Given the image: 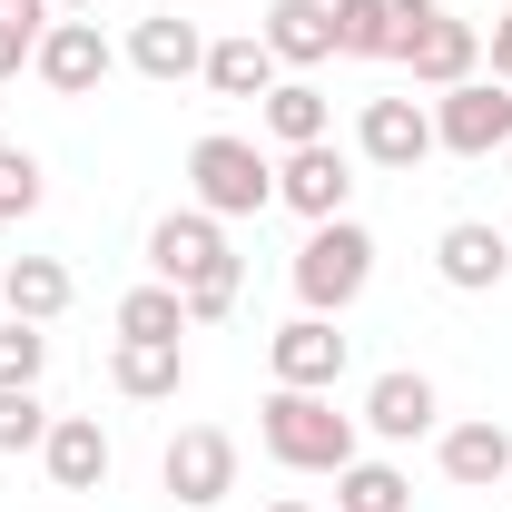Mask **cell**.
Wrapping results in <instances>:
<instances>
[{
	"instance_id": "34",
	"label": "cell",
	"mask_w": 512,
	"mask_h": 512,
	"mask_svg": "<svg viewBox=\"0 0 512 512\" xmlns=\"http://www.w3.org/2000/svg\"><path fill=\"white\" fill-rule=\"evenodd\" d=\"M503 178H512V148H503Z\"/></svg>"
},
{
	"instance_id": "24",
	"label": "cell",
	"mask_w": 512,
	"mask_h": 512,
	"mask_svg": "<svg viewBox=\"0 0 512 512\" xmlns=\"http://www.w3.org/2000/svg\"><path fill=\"white\" fill-rule=\"evenodd\" d=\"M335 60H394V0H335Z\"/></svg>"
},
{
	"instance_id": "30",
	"label": "cell",
	"mask_w": 512,
	"mask_h": 512,
	"mask_svg": "<svg viewBox=\"0 0 512 512\" xmlns=\"http://www.w3.org/2000/svg\"><path fill=\"white\" fill-rule=\"evenodd\" d=\"M483 60H493V79H503V89H512V0H503V20L483 30Z\"/></svg>"
},
{
	"instance_id": "23",
	"label": "cell",
	"mask_w": 512,
	"mask_h": 512,
	"mask_svg": "<svg viewBox=\"0 0 512 512\" xmlns=\"http://www.w3.org/2000/svg\"><path fill=\"white\" fill-rule=\"evenodd\" d=\"M335 512H414V483H404L394 463H365V453H355V463L335 473Z\"/></svg>"
},
{
	"instance_id": "19",
	"label": "cell",
	"mask_w": 512,
	"mask_h": 512,
	"mask_svg": "<svg viewBox=\"0 0 512 512\" xmlns=\"http://www.w3.org/2000/svg\"><path fill=\"white\" fill-rule=\"evenodd\" d=\"M217 99H266L276 89V50L256 40V30H227V40H207V69H197Z\"/></svg>"
},
{
	"instance_id": "11",
	"label": "cell",
	"mask_w": 512,
	"mask_h": 512,
	"mask_svg": "<svg viewBox=\"0 0 512 512\" xmlns=\"http://www.w3.org/2000/svg\"><path fill=\"white\" fill-rule=\"evenodd\" d=\"M30 69H40V89L89 99V89L119 69V50H109V30H99V20H50V30H40V50H30Z\"/></svg>"
},
{
	"instance_id": "29",
	"label": "cell",
	"mask_w": 512,
	"mask_h": 512,
	"mask_svg": "<svg viewBox=\"0 0 512 512\" xmlns=\"http://www.w3.org/2000/svg\"><path fill=\"white\" fill-rule=\"evenodd\" d=\"M50 20H60V10H50V0H0V30H30V40H40V30H50Z\"/></svg>"
},
{
	"instance_id": "8",
	"label": "cell",
	"mask_w": 512,
	"mask_h": 512,
	"mask_svg": "<svg viewBox=\"0 0 512 512\" xmlns=\"http://www.w3.org/2000/svg\"><path fill=\"white\" fill-rule=\"evenodd\" d=\"M266 375L296 384V394H335L345 384V335H335V316H286L266 335Z\"/></svg>"
},
{
	"instance_id": "7",
	"label": "cell",
	"mask_w": 512,
	"mask_h": 512,
	"mask_svg": "<svg viewBox=\"0 0 512 512\" xmlns=\"http://www.w3.org/2000/svg\"><path fill=\"white\" fill-rule=\"evenodd\" d=\"M355 424L375 444H424V434H444V394H434V375H414V365H384L365 384V414Z\"/></svg>"
},
{
	"instance_id": "4",
	"label": "cell",
	"mask_w": 512,
	"mask_h": 512,
	"mask_svg": "<svg viewBox=\"0 0 512 512\" xmlns=\"http://www.w3.org/2000/svg\"><path fill=\"white\" fill-rule=\"evenodd\" d=\"M434 148H444V158H503L512 148V89L503 79L434 89Z\"/></svg>"
},
{
	"instance_id": "16",
	"label": "cell",
	"mask_w": 512,
	"mask_h": 512,
	"mask_svg": "<svg viewBox=\"0 0 512 512\" xmlns=\"http://www.w3.org/2000/svg\"><path fill=\"white\" fill-rule=\"evenodd\" d=\"M40 463H50V483H60V493H99V483H109V463H119V444H109V424H99V414H60V424H50V444H40Z\"/></svg>"
},
{
	"instance_id": "14",
	"label": "cell",
	"mask_w": 512,
	"mask_h": 512,
	"mask_svg": "<svg viewBox=\"0 0 512 512\" xmlns=\"http://www.w3.org/2000/svg\"><path fill=\"white\" fill-rule=\"evenodd\" d=\"M434 463H444L453 493H503V483H512V434L493 424V414L444 424V434H434Z\"/></svg>"
},
{
	"instance_id": "2",
	"label": "cell",
	"mask_w": 512,
	"mask_h": 512,
	"mask_svg": "<svg viewBox=\"0 0 512 512\" xmlns=\"http://www.w3.org/2000/svg\"><path fill=\"white\" fill-rule=\"evenodd\" d=\"M188 188H197V207L227 227V217H266L276 207V158L256 148V138H237V128H207L188 148Z\"/></svg>"
},
{
	"instance_id": "12",
	"label": "cell",
	"mask_w": 512,
	"mask_h": 512,
	"mask_svg": "<svg viewBox=\"0 0 512 512\" xmlns=\"http://www.w3.org/2000/svg\"><path fill=\"white\" fill-rule=\"evenodd\" d=\"M217 256H237V247H227V227H217L207 207H168V217L148 227V276H158V286H197Z\"/></svg>"
},
{
	"instance_id": "3",
	"label": "cell",
	"mask_w": 512,
	"mask_h": 512,
	"mask_svg": "<svg viewBox=\"0 0 512 512\" xmlns=\"http://www.w3.org/2000/svg\"><path fill=\"white\" fill-rule=\"evenodd\" d=\"M296 306L306 316H345L365 286H375V237L355 227V217H325V227H306V247H296Z\"/></svg>"
},
{
	"instance_id": "22",
	"label": "cell",
	"mask_w": 512,
	"mask_h": 512,
	"mask_svg": "<svg viewBox=\"0 0 512 512\" xmlns=\"http://www.w3.org/2000/svg\"><path fill=\"white\" fill-rule=\"evenodd\" d=\"M119 335H128V345H178V335H188V296L158 286V276L128 286V296H119Z\"/></svg>"
},
{
	"instance_id": "5",
	"label": "cell",
	"mask_w": 512,
	"mask_h": 512,
	"mask_svg": "<svg viewBox=\"0 0 512 512\" xmlns=\"http://www.w3.org/2000/svg\"><path fill=\"white\" fill-rule=\"evenodd\" d=\"M158 483H168L188 512H217L227 493H237V434H217V424H178L168 453H158Z\"/></svg>"
},
{
	"instance_id": "6",
	"label": "cell",
	"mask_w": 512,
	"mask_h": 512,
	"mask_svg": "<svg viewBox=\"0 0 512 512\" xmlns=\"http://www.w3.org/2000/svg\"><path fill=\"white\" fill-rule=\"evenodd\" d=\"M276 207H296L306 227L345 217V207H355V158H345L335 138H316V148H286V158H276Z\"/></svg>"
},
{
	"instance_id": "26",
	"label": "cell",
	"mask_w": 512,
	"mask_h": 512,
	"mask_svg": "<svg viewBox=\"0 0 512 512\" xmlns=\"http://www.w3.org/2000/svg\"><path fill=\"white\" fill-rule=\"evenodd\" d=\"M188 296V325H217V316H237V296H247V256H217L197 286H178Z\"/></svg>"
},
{
	"instance_id": "28",
	"label": "cell",
	"mask_w": 512,
	"mask_h": 512,
	"mask_svg": "<svg viewBox=\"0 0 512 512\" xmlns=\"http://www.w3.org/2000/svg\"><path fill=\"white\" fill-rule=\"evenodd\" d=\"M40 197H50V168L30 148H0V217H40Z\"/></svg>"
},
{
	"instance_id": "18",
	"label": "cell",
	"mask_w": 512,
	"mask_h": 512,
	"mask_svg": "<svg viewBox=\"0 0 512 512\" xmlns=\"http://www.w3.org/2000/svg\"><path fill=\"white\" fill-rule=\"evenodd\" d=\"M69 296H79V286H69L60 256H10V266H0V316H20V325H60Z\"/></svg>"
},
{
	"instance_id": "31",
	"label": "cell",
	"mask_w": 512,
	"mask_h": 512,
	"mask_svg": "<svg viewBox=\"0 0 512 512\" xmlns=\"http://www.w3.org/2000/svg\"><path fill=\"white\" fill-rule=\"evenodd\" d=\"M30 50H40L30 30H0V79H20V69H30Z\"/></svg>"
},
{
	"instance_id": "10",
	"label": "cell",
	"mask_w": 512,
	"mask_h": 512,
	"mask_svg": "<svg viewBox=\"0 0 512 512\" xmlns=\"http://www.w3.org/2000/svg\"><path fill=\"white\" fill-rule=\"evenodd\" d=\"M394 60L414 69V89H463V79H483V20L434 10L424 30H404V50H394Z\"/></svg>"
},
{
	"instance_id": "33",
	"label": "cell",
	"mask_w": 512,
	"mask_h": 512,
	"mask_svg": "<svg viewBox=\"0 0 512 512\" xmlns=\"http://www.w3.org/2000/svg\"><path fill=\"white\" fill-rule=\"evenodd\" d=\"M266 512H316V503H296V493H286V503H266Z\"/></svg>"
},
{
	"instance_id": "21",
	"label": "cell",
	"mask_w": 512,
	"mask_h": 512,
	"mask_svg": "<svg viewBox=\"0 0 512 512\" xmlns=\"http://www.w3.org/2000/svg\"><path fill=\"white\" fill-rule=\"evenodd\" d=\"M256 119H266V138H276V148H316L325 128H335V109H325L316 79H276V89L256 99Z\"/></svg>"
},
{
	"instance_id": "25",
	"label": "cell",
	"mask_w": 512,
	"mask_h": 512,
	"mask_svg": "<svg viewBox=\"0 0 512 512\" xmlns=\"http://www.w3.org/2000/svg\"><path fill=\"white\" fill-rule=\"evenodd\" d=\"M50 424H60V414L40 404V384H10V394H0V453H40Z\"/></svg>"
},
{
	"instance_id": "13",
	"label": "cell",
	"mask_w": 512,
	"mask_h": 512,
	"mask_svg": "<svg viewBox=\"0 0 512 512\" xmlns=\"http://www.w3.org/2000/svg\"><path fill=\"white\" fill-rule=\"evenodd\" d=\"M434 276H444L453 296H493V286L512 276V237L483 227V217H453L444 237H434Z\"/></svg>"
},
{
	"instance_id": "20",
	"label": "cell",
	"mask_w": 512,
	"mask_h": 512,
	"mask_svg": "<svg viewBox=\"0 0 512 512\" xmlns=\"http://www.w3.org/2000/svg\"><path fill=\"white\" fill-rule=\"evenodd\" d=\"M109 384H119L128 404H168L178 384H188V345H109Z\"/></svg>"
},
{
	"instance_id": "27",
	"label": "cell",
	"mask_w": 512,
	"mask_h": 512,
	"mask_svg": "<svg viewBox=\"0 0 512 512\" xmlns=\"http://www.w3.org/2000/svg\"><path fill=\"white\" fill-rule=\"evenodd\" d=\"M40 365H50V325L0 316V394H10V384H40Z\"/></svg>"
},
{
	"instance_id": "1",
	"label": "cell",
	"mask_w": 512,
	"mask_h": 512,
	"mask_svg": "<svg viewBox=\"0 0 512 512\" xmlns=\"http://www.w3.org/2000/svg\"><path fill=\"white\" fill-rule=\"evenodd\" d=\"M355 414H335V394H296V384H276L266 404H256V444L276 453L286 473H345L355 463Z\"/></svg>"
},
{
	"instance_id": "17",
	"label": "cell",
	"mask_w": 512,
	"mask_h": 512,
	"mask_svg": "<svg viewBox=\"0 0 512 512\" xmlns=\"http://www.w3.org/2000/svg\"><path fill=\"white\" fill-rule=\"evenodd\" d=\"M256 40L276 50V69H325L335 60V0H276Z\"/></svg>"
},
{
	"instance_id": "9",
	"label": "cell",
	"mask_w": 512,
	"mask_h": 512,
	"mask_svg": "<svg viewBox=\"0 0 512 512\" xmlns=\"http://www.w3.org/2000/svg\"><path fill=\"white\" fill-rule=\"evenodd\" d=\"M355 148H365V168H394V178H414L424 158H434V109L404 89V99H365V119H355Z\"/></svg>"
},
{
	"instance_id": "35",
	"label": "cell",
	"mask_w": 512,
	"mask_h": 512,
	"mask_svg": "<svg viewBox=\"0 0 512 512\" xmlns=\"http://www.w3.org/2000/svg\"><path fill=\"white\" fill-rule=\"evenodd\" d=\"M503 493H512V483H503Z\"/></svg>"
},
{
	"instance_id": "32",
	"label": "cell",
	"mask_w": 512,
	"mask_h": 512,
	"mask_svg": "<svg viewBox=\"0 0 512 512\" xmlns=\"http://www.w3.org/2000/svg\"><path fill=\"white\" fill-rule=\"evenodd\" d=\"M50 10H60V20H99V0H50Z\"/></svg>"
},
{
	"instance_id": "15",
	"label": "cell",
	"mask_w": 512,
	"mask_h": 512,
	"mask_svg": "<svg viewBox=\"0 0 512 512\" xmlns=\"http://www.w3.org/2000/svg\"><path fill=\"white\" fill-rule=\"evenodd\" d=\"M128 69H138V79H158V89H178V79L207 69V30L178 20V10H148V20L128 30Z\"/></svg>"
}]
</instances>
